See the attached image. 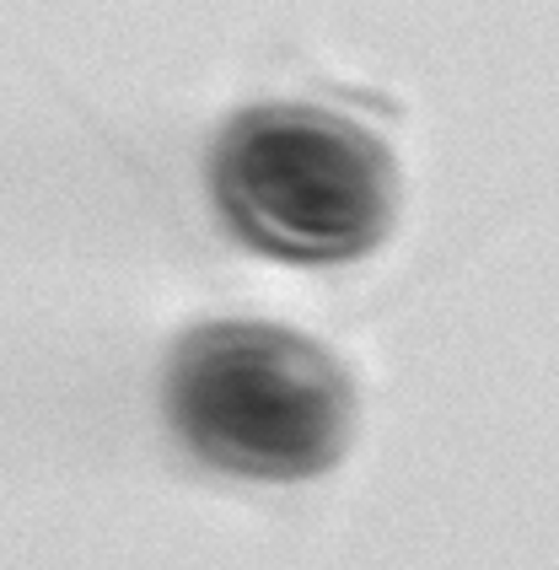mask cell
<instances>
[{
    "label": "cell",
    "instance_id": "1",
    "mask_svg": "<svg viewBox=\"0 0 559 570\" xmlns=\"http://www.w3.org/2000/svg\"><path fill=\"white\" fill-rule=\"evenodd\" d=\"M167 420L220 474L312 479L350 436V382L334 355L275 323H205L167 361Z\"/></svg>",
    "mask_w": 559,
    "mask_h": 570
},
{
    "label": "cell",
    "instance_id": "2",
    "mask_svg": "<svg viewBox=\"0 0 559 570\" xmlns=\"http://www.w3.org/2000/svg\"><path fill=\"white\" fill-rule=\"evenodd\" d=\"M226 226L285 264L372 254L393 222V161L382 140L328 108H248L210 151Z\"/></svg>",
    "mask_w": 559,
    "mask_h": 570
}]
</instances>
